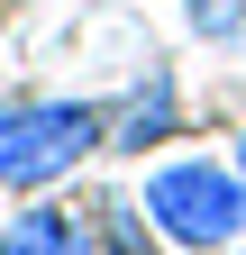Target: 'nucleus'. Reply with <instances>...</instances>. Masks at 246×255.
<instances>
[{"mask_svg": "<svg viewBox=\"0 0 246 255\" xmlns=\"http://www.w3.org/2000/svg\"><path fill=\"white\" fill-rule=\"evenodd\" d=\"M146 219H155L164 246H192V255H228L246 237V182L219 155H173V164L146 173Z\"/></svg>", "mask_w": 246, "mask_h": 255, "instance_id": "1", "label": "nucleus"}, {"mask_svg": "<svg viewBox=\"0 0 246 255\" xmlns=\"http://www.w3.org/2000/svg\"><path fill=\"white\" fill-rule=\"evenodd\" d=\"M110 137V101H0V191L64 182Z\"/></svg>", "mask_w": 246, "mask_h": 255, "instance_id": "2", "label": "nucleus"}, {"mask_svg": "<svg viewBox=\"0 0 246 255\" xmlns=\"http://www.w3.org/2000/svg\"><path fill=\"white\" fill-rule=\"evenodd\" d=\"M182 128V82H173V64H146V73L110 101V155H146V146H164Z\"/></svg>", "mask_w": 246, "mask_h": 255, "instance_id": "3", "label": "nucleus"}, {"mask_svg": "<svg viewBox=\"0 0 246 255\" xmlns=\"http://www.w3.org/2000/svg\"><path fill=\"white\" fill-rule=\"evenodd\" d=\"M0 255H101V219L91 210H18L0 228Z\"/></svg>", "mask_w": 246, "mask_h": 255, "instance_id": "4", "label": "nucleus"}, {"mask_svg": "<svg viewBox=\"0 0 246 255\" xmlns=\"http://www.w3.org/2000/svg\"><path fill=\"white\" fill-rule=\"evenodd\" d=\"M91 219H101V255H164L155 237V219H146V201H128V191H101V201H91Z\"/></svg>", "mask_w": 246, "mask_h": 255, "instance_id": "5", "label": "nucleus"}, {"mask_svg": "<svg viewBox=\"0 0 246 255\" xmlns=\"http://www.w3.org/2000/svg\"><path fill=\"white\" fill-rule=\"evenodd\" d=\"M182 18H192L210 46H237L246 55V0H182Z\"/></svg>", "mask_w": 246, "mask_h": 255, "instance_id": "6", "label": "nucleus"}, {"mask_svg": "<svg viewBox=\"0 0 246 255\" xmlns=\"http://www.w3.org/2000/svg\"><path fill=\"white\" fill-rule=\"evenodd\" d=\"M228 164H237V182H246V137H237V155H228Z\"/></svg>", "mask_w": 246, "mask_h": 255, "instance_id": "7", "label": "nucleus"}, {"mask_svg": "<svg viewBox=\"0 0 246 255\" xmlns=\"http://www.w3.org/2000/svg\"><path fill=\"white\" fill-rule=\"evenodd\" d=\"M228 255H246V246H228Z\"/></svg>", "mask_w": 246, "mask_h": 255, "instance_id": "8", "label": "nucleus"}]
</instances>
